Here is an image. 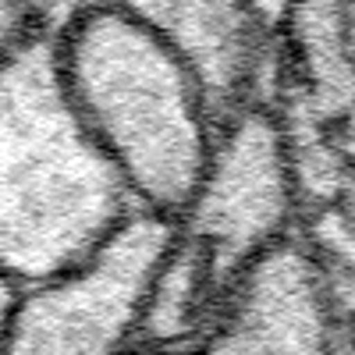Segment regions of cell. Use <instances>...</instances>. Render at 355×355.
<instances>
[{
    "instance_id": "obj_3",
    "label": "cell",
    "mask_w": 355,
    "mask_h": 355,
    "mask_svg": "<svg viewBox=\"0 0 355 355\" xmlns=\"http://www.w3.org/2000/svg\"><path fill=\"white\" fill-rule=\"evenodd\" d=\"M302 234V202L288 139L270 103H252L220 132L206 182L174 220L135 345L199 334L277 245Z\"/></svg>"
},
{
    "instance_id": "obj_7",
    "label": "cell",
    "mask_w": 355,
    "mask_h": 355,
    "mask_svg": "<svg viewBox=\"0 0 355 355\" xmlns=\"http://www.w3.org/2000/svg\"><path fill=\"white\" fill-rule=\"evenodd\" d=\"M33 36H40V33L33 25V15H28L25 0H0V61Z\"/></svg>"
},
{
    "instance_id": "obj_5",
    "label": "cell",
    "mask_w": 355,
    "mask_h": 355,
    "mask_svg": "<svg viewBox=\"0 0 355 355\" xmlns=\"http://www.w3.org/2000/svg\"><path fill=\"white\" fill-rule=\"evenodd\" d=\"M128 355H345V327L320 259L302 234L277 245L199 334L132 345Z\"/></svg>"
},
{
    "instance_id": "obj_9",
    "label": "cell",
    "mask_w": 355,
    "mask_h": 355,
    "mask_svg": "<svg viewBox=\"0 0 355 355\" xmlns=\"http://www.w3.org/2000/svg\"><path fill=\"white\" fill-rule=\"evenodd\" d=\"M345 327V355H355V323H341Z\"/></svg>"
},
{
    "instance_id": "obj_6",
    "label": "cell",
    "mask_w": 355,
    "mask_h": 355,
    "mask_svg": "<svg viewBox=\"0 0 355 355\" xmlns=\"http://www.w3.org/2000/svg\"><path fill=\"white\" fill-rule=\"evenodd\" d=\"M164 36L192 64L227 125L252 103H266L274 43L259 25L252 0H114Z\"/></svg>"
},
{
    "instance_id": "obj_2",
    "label": "cell",
    "mask_w": 355,
    "mask_h": 355,
    "mask_svg": "<svg viewBox=\"0 0 355 355\" xmlns=\"http://www.w3.org/2000/svg\"><path fill=\"white\" fill-rule=\"evenodd\" d=\"M68 93L150 217L178 220L224 132L192 64L114 0L57 40Z\"/></svg>"
},
{
    "instance_id": "obj_1",
    "label": "cell",
    "mask_w": 355,
    "mask_h": 355,
    "mask_svg": "<svg viewBox=\"0 0 355 355\" xmlns=\"http://www.w3.org/2000/svg\"><path fill=\"white\" fill-rule=\"evenodd\" d=\"M146 210L68 93L61 43L0 61V274L21 291L85 270Z\"/></svg>"
},
{
    "instance_id": "obj_8",
    "label": "cell",
    "mask_w": 355,
    "mask_h": 355,
    "mask_svg": "<svg viewBox=\"0 0 355 355\" xmlns=\"http://www.w3.org/2000/svg\"><path fill=\"white\" fill-rule=\"evenodd\" d=\"M21 288L15 281H8L4 274H0V352H4L8 345V334H11V323H15V313L21 306Z\"/></svg>"
},
{
    "instance_id": "obj_4",
    "label": "cell",
    "mask_w": 355,
    "mask_h": 355,
    "mask_svg": "<svg viewBox=\"0 0 355 355\" xmlns=\"http://www.w3.org/2000/svg\"><path fill=\"white\" fill-rule=\"evenodd\" d=\"M174 224L142 214L85 270L21 295L0 355H128Z\"/></svg>"
}]
</instances>
